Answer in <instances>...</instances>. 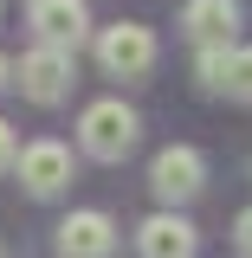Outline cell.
Listing matches in <instances>:
<instances>
[{
  "instance_id": "cell-1",
  "label": "cell",
  "mask_w": 252,
  "mask_h": 258,
  "mask_svg": "<svg viewBox=\"0 0 252 258\" xmlns=\"http://www.w3.org/2000/svg\"><path fill=\"white\" fill-rule=\"evenodd\" d=\"M136 136H142V123H136V110L123 97H97L91 110L78 116V142H84L91 161H123L136 149Z\"/></svg>"
},
{
  "instance_id": "cell-2",
  "label": "cell",
  "mask_w": 252,
  "mask_h": 258,
  "mask_svg": "<svg viewBox=\"0 0 252 258\" xmlns=\"http://www.w3.org/2000/svg\"><path fill=\"white\" fill-rule=\"evenodd\" d=\"M149 187H156V200L175 213L181 200H194V194L207 187V161H200V149H188V142H168L156 161H149Z\"/></svg>"
},
{
  "instance_id": "cell-3",
  "label": "cell",
  "mask_w": 252,
  "mask_h": 258,
  "mask_svg": "<svg viewBox=\"0 0 252 258\" xmlns=\"http://www.w3.org/2000/svg\"><path fill=\"white\" fill-rule=\"evenodd\" d=\"M97 64H104L110 78H149V64H156V32L136 26V20L104 26L97 32Z\"/></svg>"
},
{
  "instance_id": "cell-4",
  "label": "cell",
  "mask_w": 252,
  "mask_h": 258,
  "mask_svg": "<svg viewBox=\"0 0 252 258\" xmlns=\"http://www.w3.org/2000/svg\"><path fill=\"white\" fill-rule=\"evenodd\" d=\"M13 168H20V181H26L32 200H52V194H65V181H71V149L45 136V142H26Z\"/></svg>"
},
{
  "instance_id": "cell-5",
  "label": "cell",
  "mask_w": 252,
  "mask_h": 258,
  "mask_svg": "<svg viewBox=\"0 0 252 258\" xmlns=\"http://www.w3.org/2000/svg\"><path fill=\"white\" fill-rule=\"evenodd\" d=\"M32 32L52 52H78L91 32V13H84V0H32Z\"/></svg>"
},
{
  "instance_id": "cell-6",
  "label": "cell",
  "mask_w": 252,
  "mask_h": 258,
  "mask_svg": "<svg viewBox=\"0 0 252 258\" xmlns=\"http://www.w3.org/2000/svg\"><path fill=\"white\" fill-rule=\"evenodd\" d=\"M110 252H117V220L110 213L84 207V213L59 220V258H110Z\"/></svg>"
},
{
  "instance_id": "cell-7",
  "label": "cell",
  "mask_w": 252,
  "mask_h": 258,
  "mask_svg": "<svg viewBox=\"0 0 252 258\" xmlns=\"http://www.w3.org/2000/svg\"><path fill=\"white\" fill-rule=\"evenodd\" d=\"M20 91L32 103H59L71 91V52H52V45H32L20 58Z\"/></svg>"
},
{
  "instance_id": "cell-8",
  "label": "cell",
  "mask_w": 252,
  "mask_h": 258,
  "mask_svg": "<svg viewBox=\"0 0 252 258\" xmlns=\"http://www.w3.org/2000/svg\"><path fill=\"white\" fill-rule=\"evenodd\" d=\"M181 32H188L200 52L233 45V32H239V7H233V0H188V7H181Z\"/></svg>"
},
{
  "instance_id": "cell-9",
  "label": "cell",
  "mask_w": 252,
  "mask_h": 258,
  "mask_svg": "<svg viewBox=\"0 0 252 258\" xmlns=\"http://www.w3.org/2000/svg\"><path fill=\"white\" fill-rule=\"evenodd\" d=\"M194 232L181 213H149V220L136 226V252L142 258H194Z\"/></svg>"
},
{
  "instance_id": "cell-10",
  "label": "cell",
  "mask_w": 252,
  "mask_h": 258,
  "mask_svg": "<svg viewBox=\"0 0 252 258\" xmlns=\"http://www.w3.org/2000/svg\"><path fill=\"white\" fill-rule=\"evenodd\" d=\"M226 97H239V103H252V45H233V58H226V78H220Z\"/></svg>"
},
{
  "instance_id": "cell-11",
  "label": "cell",
  "mask_w": 252,
  "mask_h": 258,
  "mask_svg": "<svg viewBox=\"0 0 252 258\" xmlns=\"http://www.w3.org/2000/svg\"><path fill=\"white\" fill-rule=\"evenodd\" d=\"M226 58H233V45H214V52H200V84H207V91H220Z\"/></svg>"
},
{
  "instance_id": "cell-12",
  "label": "cell",
  "mask_w": 252,
  "mask_h": 258,
  "mask_svg": "<svg viewBox=\"0 0 252 258\" xmlns=\"http://www.w3.org/2000/svg\"><path fill=\"white\" fill-rule=\"evenodd\" d=\"M13 161H20V149H13V129L0 123V174H7V168H13Z\"/></svg>"
},
{
  "instance_id": "cell-13",
  "label": "cell",
  "mask_w": 252,
  "mask_h": 258,
  "mask_svg": "<svg viewBox=\"0 0 252 258\" xmlns=\"http://www.w3.org/2000/svg\"><path fill=\"white\" fill-rule=\"evenodd\" d=\"M233 239H239V252L252 258V207H246V213H239V226H233Z\"/></svg>"
},
{
  "instance_id": "cell-14",
  "label": "cell",
  "mask_w": 252,
  "mask_h": 258,
  "mask_svg": "<svg viewBox=\"0 0 252 258\" xmlns=\"http://www.w3.org/2000/svg\"><path fill=\"white\" fill-rule=\"evenodd\" d=\"M7 78H13V64H7V52H0V91H7Z\"/></svg>"
},
{
  "instance_id": "cell-15",
  "label": "cell",
  "mask_w": 252,
  "mask_h": 258,
  "mask_svg": "<svg viewBox=\"0 0 252 258\" xmlns=\"http://www.w3.org/2000/svg\"><path fill=\"white\" fill-rule=\"evenodd\" d=\"M0 258H7V252H0Z\"/></svg>"
}]
</instances>
